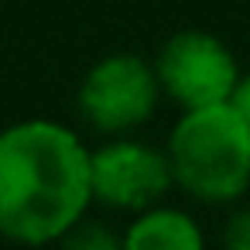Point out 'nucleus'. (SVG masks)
Here are the masks:
<instances>
[{"instance_id": "1", "label": "nucleus", "mask_w": 250, "mask_h": 250, "mask_svg": "<svg viewBox=\"0 0 250 250\" xmlns=\"http://www.w3.org/2000/svg\"><path fill=\"white\" fill-rule=\"evenodd\" d=\"M83 137L45 117L0 130V240L18 247L59 243L93 206Z\"/></svg>"}, {"instance_id": "2", "label": "nucleus", "mask_w": 250, "mask_h": 250, "mask_svg": "<svg viewBox=\"0 0 250 250\" xmlns=\"http://www.w3.org/2000/svg\"><path fill=\"white\" fill-rule=\"evenodd\" d=\"M175 188L206 206H229L250 188V124L233 103L182 110L168 134Z\"/></svg>"}, {"instance_id": "3", "label": "nucleus", "mask_w": 250, "mask_h": 250, "mask_svg": "<svg viewBox=\"0 0 250 250\" xmlns=\"http://www.w3.org/2000/svg\"><path fill=\"white\" fill-rule=\"evenodd\" d=\"M161 96L165 93L154 62L134 52H113L86 69L76 89V106L96 134L120 137L144 127L154 117Z\"/></svg>"}, {"instance_id": "4", "label": "nucleus", "mask_w": 250, "mask_h": 250, "mask_svg": "<svg viewBox=\"0 0 250 250\" xmlns=\"http://www.w3.org/2000/svg\"><path fill=\"white\" fill-rule=\"evenodd\" d=\"M154 72H158L161 93L182 110L229 103L243 76L233 48L223 38L199 28L171 35L154 55Z\"/></svg>"}, {"instance_id": "5", "label": "nucleus", "mask_w": 250, "mask_h": 250, "mask_svg": "<svg viewBox=\"0 0 250 250\" xmlns=\"http://www.w3.org/2000/svg\"><path fill=\"white\" fill-rule=\"evenodd\" d=\"M93 202L117 212H141L165 202L175 188L171 161L165 147H154L141 137L120 134L89 151Z\"/></svg>"}, {"instance_id": "6", "label": "nucleus", "mask_w": 250, "mask_h": 250, "mask_svg": "<svg viewBox=\"0 0 250 250\" xmlns=\"http://www.w3.org/2000/svg\"><path fill=\"white\" fill-rule=\"evenodd\" d=\"M120 250H206L199 219L178 206H147L120 233Z\"/></svg>"}, {"instance_id": "7", "label": "nucleus", "mask_w": 250, "mask_h": 250, "mask_svg": "<svg viewBox=\"0 0 250 250\" xmlns=\"http://www.w3.org/2000/svg\"><path fill=\"white\" fill-rule=\"evenodd\" d=\"M223 250H250V206L236 209L223 226Z\"/></svg>"}, {"instance_id": "8", "label": "nucleus", "mask_w": 250, "mask_h": 250, "mask_svg": "<svg viewBox=\"0 0 250 250\" xmlns=\"http://www.w3.org/2000/svg\"><path fill=\"white\" fill-rule=\"evenodd\" d=\"M229 103H233V106H236V113L250 124V72H243V76H240V83H236V89H233Z\"/></svg>"}]
</instances>
